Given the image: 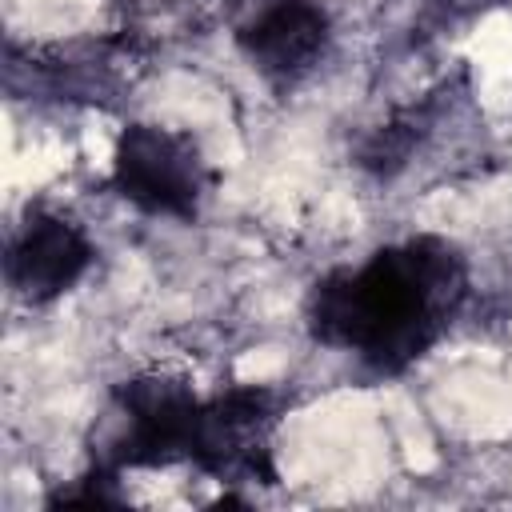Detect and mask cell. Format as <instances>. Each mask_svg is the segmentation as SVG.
Here are the masks:
<instances>
[{
	"label": "cell",
	"mask_w": 512,
	"mask_h": 512,
	"mask_svg": "<svg viewBox=\"0 0 512 512\" xmlns=\"http://www.w3.org/2000/svg\"><path fill=\"white\" fill-rule=\"evenodd\" d=\"M464 292V256L448 240L416 236L316 280L308 332L328 348L360 352L376 372H404L440 340Z\"/></svg>",
	"instance_id": "obj_1"
},
{
	"label": "cell",
	"mask_w": 512,
	"mask_h": 512,
	"mask_svg": "<svg viewBox=\"0 0 512 512\" xmlns=\"http://www.w3.org/2000/svg\"><path fill=\"white\" fill-rule=\"evenodd\" d=\"M112 188L140 212L192 220L204 192V164L188 136L132 124L116 144Z\"/></svg>",
	"instance_id": "obj_2"
},
{
	"label": "cell",
	"mask_w": 512,
	"mask_h": 512,
	"mask_svg": "<svg viewBox=\"0 0 512 512\" xmlns=\"http://www.w3.org/2000/svg\"><path fill=\"white\" fill-rule=\"evenodd\" d=\"M124 436L116 440V464L160 468L192 460L200 432V400L172 376H136L120 388Z\"/></svg>",
	"instance_id": "obj_3"
},
{
	"label": "cell",
	"mask_w": 512,
	"mask_h": 512,
	"mask_svg": "<svg viewBox=\"0 0 512 512\" xmlns=\"http://www.w3.org/2000/svg\"><path fill=\"white\" fill-rule=\"evenodd\" d=\"M232 36L264 76H300L328 40V16L312 0H232Z\"/></svg>",
	"instance_id": "obj_4"
},
{
	"label": "cell",
	"mask_w": 512,
	"mask_h": 512,
	"mask_svg": "<svg viewBox=\"0 0 512 512\" xmlns=\"http://www.w3.org/2000/svg\"><path fill=\"white\" fill-rule=\"evenodd\" d=\"M272 424V396L264 388H232L200 404V432L192 464L216 476H264L272 484L264 432Z\"/></svg>",
	"instance_id": "obj_5"
},
{
	"label": "cell",
	"mask_w": 512,
	"mask_h": 512,
	"mask_svg": "<svg viewBox=\"0 0 512 512\" xmlns=\"http://www.w3.org/2000/svg\"><path fill=\"white\" fill-rule=\"evenodd\" d=\"M88 264H92L88 236L68 216L56 212H32L8 244V284L32 304L68 292L88 272Z\"/></svg>",
	"instance_id": "obj_6"
},
{
	"label": "cell",
	"mask_w": 512,
	"mask_h": 512,
	"mask_svg": "<svg viewBox=\"0 0 512 512\" xmlns=\"http://www.w3.org/2000/svg\"><path fill=\"white\" fill-rule=\"evenodd\" d=\"M428 132V116L424 108H408V112H396L388 124H380L364 144H360V164L376 176H392L408 164L412 148L420 144V136Z\"/></svg>",
	"instance_id": "obj_7"
},
{
	"label": "cell",
	"mask_w": 512,
	"mask_h": 512,
	"mask_svg": "<svg viewBox=\"0 0 512 512\" xmlns=\"http://www.w3.org/2000/svg\"><path fill=\"white\" fill-rule=\"evenodd\" d=\"M48 504L52 508H60V504H88V508L96 504L100 508V504H120V496L112 492V476L108 472H96V476H84L76 488H60Z\"/></svg>",
	"instance_id": "obj_8"
},
{
	"label": "cell",
	"mask_w": 512,
	"mask_h": 512,
	"mask_svg": "<svg viewBox=\"0 0 512 512\" xmlns=\"http://www.w3.org/2000/svg\"><path fill=\"white\" fill-rule=\"evenodd\" d=\"M492 4H504V0H444V12L448 16H472V12H484Z\"/></svg>",
	"instance_id": "obj_9"
}]
</instances>
